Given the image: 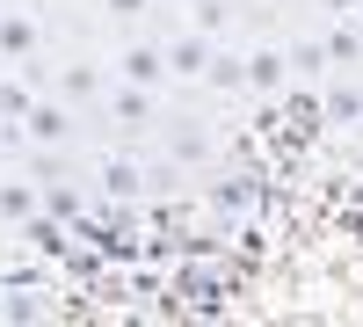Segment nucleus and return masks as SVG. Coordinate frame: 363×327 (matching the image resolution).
Returning a JSON list of instances; mask_svg holds the SVG:
<instances>
[{
	"label": "nucleus",
	"mask_w": 363,
	"mask_h": 327,
	"mask_svg": "<svg viewBox=\"0 0 363 327\" xmlns=\"http://www.w3.org/2000/svg\"><path fill=\"white\" fill-rule=\"evenodd\" d=\"M22 138H29V145H66V138H73V109L37 95V102H29V116H22Z\"/></svg>",
	"instance_id": "f257e3e1"
},
{
	"label": "nucleus",
	"mask_w": 363,
	"mask_h": 327,
	"mask_svg": "<svg viewBox=\"0 0 363 327\" xmlns=\"http://www.w3.org/2000/svg\"><path fill=\"white\" fill-rule=\"evenodd\" d=\"M116 73H124V80H138V87H160V80H174V66H167V44H124V51H116Z\"/></svg>",
	"instance_id": "f03ea898"
},
{
	"label": "nucleus",
	"mask_w": 363,
	"mask_h": 327,
	"mask_svg": "<svg viewBox=\"0 0 363 327\" xmlns=\"http://www.w3.org/2000/svg\"><path fill=\"white\" fill-rule=\"evenodd\" d=\"M211 51H218V44H211L203 29L174 37V44H167V66H174V80H203V73H211Z\"/></svg>",
	"instance_id": "7ed1b4c3"
},
{
	"label": "nucleus",
	"mask_w": 363,
	"mask_h": 327,
	"mask_svg": "<svg viewBox=\"0 0 363 327\" xmlns=\"http://www.w3.org/2000/svg\"><path fill=\"white\" fill-rule=\"evenodd\" d=\"M138 189H145V167H138V160L116 153V160H102V167H95V196H102V204H109V196L124 204V196H138Z\"/></svg>",
	"instance_id": "20e7f679"
},
{
	"label": "nucleus",
	"mask_w": 363,
	"mask_h": 327,
	"mask_svg": "<svg viewBox=\"0 0 363 327\" xmlns=\"http://www.w3.org/2000/svg\"><path fill=\"white\" fill-rule=\"evenodd\" d=\"M291 73H298L291 51H247V87H255V95H277Z\"/></svg>",
	"instance_id": "39448f33"
},
{
	"label": "nucleus",
	"mask_w": 363,
	"mask_h": 327,
	"mask_svg": "<svg viewBox=\"0 0 363 327\" xmlns=\"http://www.w3.org/2000/svg\"><path fill=\"white\" fill-rule=\"evenodd\" d=\"M0 58H15V66H29V58H37V22H29L22 8L0 15Z\"/></svg>",
	"instance_id": "423d86ee"
},
{
	"label": "nucleus",
	"mask_w": 363,
	"mask_h": 327,
	"mask_svg": "<svg viewBox=\"0 0 363 327\" xmlns=\"http://www.w3.org/2000/svg\"><path fill=\"white\" fill-rule=\"evenodd\" d=\"M109 109H116V124H145V116H153V87H138V80H124L109 95Z\"/></svg>",
	"instance_id": "0eeeda50"
},
{
	"label": "nucleus",
	"mask_w": 363,
	"mask_h": 327,
	"mask_svg": "<svg viewBox=\"0 0 363 327\" xmlns=\"http://www.w3.org/2000/svg\"><path fill=\"white\" fill-rule=\"evenodd\" d=\"M44 211V189H29V182H0V218H37Z\"/></svg>",
	"instance_id": "6e6552de"
},
{
	"label": "nucleus",
	"mask_w": 363,
	"mask_h": 327,
	"mask_svg": "<svg viewBox=\"0 0 363 327\" xmlns=\"http://www.w3.org/2000/svg\"><path fill=\"white\" fill-rule=\"evenodd\" d=\"M218 95H233V87H247V58L240 51H211V73H203Z\"/></svg>",
	"instance_id": "1a4fd4ad"
},
{
	"label": "nucleus",
	"mask_w": 363,
	"mask_h": 327,
	"mask_svg": "<svg viewBox=\"0 0 363 327\" xmlns=\"http://www.w3.org/2000/svg\"><path fill=\"white\" fill-rule=\"evenodd\" d=\"M327 124H342V131L363 124V87H342V80L327 87Z\"/></svg>",
	"instance_id": "9d476101"
},
{
	"label": "nucleus",
	"mask_w": 363,
	"mask_h": 327,
	"mask_svg": "<svg viewBox=\"0 0 363 327\" xmlns=\"http://www.w3.org/2000/svg\"><path fill=\"white\" fill-rule=\"evenodd\" d=\"M44 211H51V218H66V226H73V218L87 211V196H80V189H58V174H51V182H44Z\"/></svg>",
	"instance_id": "9b49d317"
},
{
	"label": "nucleus",
	"mask_w": 363,
	"mask_h": 327,
	"mask_svg": "<svg viewBox=\"0 0 363 327\" xmlns=\"http://www.w3.org/2000/svg\"><path fill=\"white\" fill-rule=\"evenodd\" d=\"M247 204H255V189L240 182V174H233V182H218V189H211V211H247Z\"/></svg>",
	"instance_id": "f8f14e48"
},
{
	"label": "nucleus",
	"mask_w": 363,
	"mask_h": 327,
	"mask_svg": "<svg viewBox=\"0 0 363 327\" xmlns=\"http://www.w3.org/2000/svg\"><path fill=\"white\" fill-rule=\"evenodd\" d=\"M291 66L313 80V73H327V66H335V51H327V44H291Z\"/></svg>",
	"instance_id": "ddd939ff"
},
{
	"label": "nucleus",
	"mask_w": 363,
	"mask_h": 327,
	"mask_svg": "<svg viewBox=\"0 0 363 327\" xmlns=\"http://www.w3.org/2000/svg\"><path fill=\"white\" fill-rule=\"evenodd\" d=\"M29 102H37V95H29V80H0V116H15V124H22Z\"/></svg>",
	"instance_id": "4468645a"
},
{
	"label": "nucleus",
	"mask_w": 363,
	"mask_h": 327,
	"mask_svg": "<svg viewBox=\"0 0 363 327\" xmlns=\"http://www.w3.org/2000/svg\"><path fill=\"white\" fill-rule=\"evenodd\" d=\"M189 8H196V29H203V37H218V29H225V0H189Z\"/></svg>",
	"instance_id": "2eb2a0df"
},
{
	"label": "nucleus",
	"mask_w": 363,
	"mask_h": 327,
	"mask_svg": "<svg viewBox=\"0 0 363 327\" xmlns=\"http://www.w3.org/2000/svg\"><path fill=\"white\" fill-rule=\"evenodd\" d=\"M327 51H335V66H349V58L363 51V37H356V29H335V37H327Z\"/></svg>",
	"instance_id": "dca6fc26"
},
{
	"label": "nucleus",
	"mask_w": 363,
	"mask_h": 327,
	"mask_svg": "<svg viewBox=\"0 0 363 327\" xmlns=\"http://www.w3.org/2000/svg\"><path fill=\"white\" fill-rule=\"evenodd\" d=\"M102 8H109V15H116V22H138V15H145V8H153V0H102Z\"/></svg>",
	"instance_id": "f3484780"
},
{
	"label": "nucleus",
	"mask_w": 363,
	"mask_h": 327,
	"mask_svg": "<svg viewBox=\"0 0 363 327\" xmlns=\"http://www.w3.org/2000/svg\"><path fill=\"white\" fill-rule=\"evenodd\" d=\"M15 138H22V131H15V116H0V153H8Z\"/></svg>",
	"instance_id": "a211bd4d"
},
{
	"label": "nucleus",
	"mask_w": 363,
	"mask_h": 327,
	"mask_svg": "<svg viewBox=\"0 0 363 327\" xmlns=\"http://www.w3.org/2000/svg\"><path fill=\"white\" fill-rule=\"evenodd\" d=\"M320 8H327V15H356L363 0H320Z\"/></svg>",
	"instance_id": "6ab92c4d"
}]
</instances>
